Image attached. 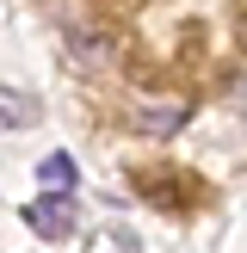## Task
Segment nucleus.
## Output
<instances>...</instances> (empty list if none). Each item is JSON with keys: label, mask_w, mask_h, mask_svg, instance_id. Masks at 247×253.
I'll return each mask as SVG.
<instances>
[{"label": "nucleus", "mask_w": 247, "mask_h": 253, "mask_svg": "<svg viewBox=\"0 0 247 253\" xmlns=\"http://www.w3.org/2000/svg\"><path fill=\"white\" fill-rule=\"evenodd\" d=\"M19 216H25V229H37L43 241H62V235H74V192H43V198H31Z\"/></svg>", "instance_id": "1"}, {"label": "nucleus", "mask_w": 247, "mask_h": 253, "mask_svg": "<svg viewBox=\"0 0 247 253\" xmlns=\"http://www.w3.org/2000/svg\"><path fill=\"white\" fill-rule=\"evenodd\" d=\"M179 124H185V99H173V105H142L136 130H148V136H173Z\"/></svg>", "instance_id": "2"}, {"label": "nucleus", "mask_w": 247, "mask_h": 253, "mask_svg": "<svg viewBox=\"0 0 247 253\" xmlns=\"http://www.w3.org/2000/svg\"><path fill=\"white\" fill-rule=\"evenodd\" d=\"M37 179H43L49 192H74V179H81V173H74L68 155H43V161H37Z\"/></svg>", "instance_id": "3"}, {"label": "nucleus", "mask_w": 247, "mask_h": 253, "mask_svg": "<svg viewBox=\"0 0 247 253\" xmlns=\"http://www.w3.org/2000/svg\"><path fill=\"white\" fill-rule=\"evenodd\" d=\"M37 118V105L25 93H12V86H0V130H19V124H31Z\"/></svg>", "instance_id": "4"}]
</instances>
